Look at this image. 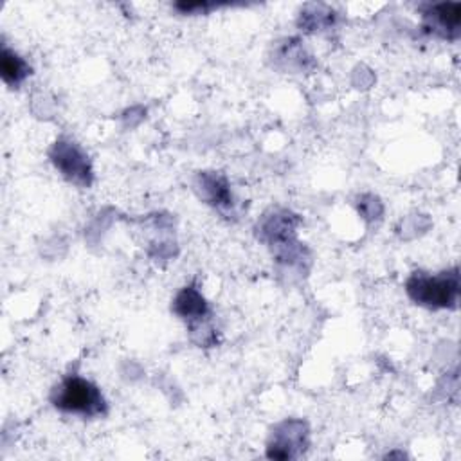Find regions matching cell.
I'll return each instance as SVG.
<instances>
[{
    "label": "cell",
    "instance_id": "4",
    "mask_svg": "<svg viewBox=\"0 0 461 461\" xmlns=\"http://www.w3.org/2000/svg\"><path fill=\"white\" fill-rule=\"evenodd\" d=\"M461 27V4L445 2L429 5L423 11V29L430 34L454 40L459 36Z\"/></svg>",
    "mask_w": 461,
    "mask_h": 461
},
{
    "label": "cell",
    "instance_id": "6",
    "mask_svg": "<svg viewBox=\"0 0 461 461\" xmlns=\"http://www.w3.org/2000/svg\"><path fill=\"white\" fill-rule=\"evenodd\" d=\"M173 312L189 322L202 321L207 315V303L202 294L193 285H189L176 294Z\"/></svg>",
    "mask_w": 461,
    "mask_h": 461
},
{
    "label": "cell",
    "instance_id": "2",
    "mask_svg": "<svg viewBox=\"0 0 461 461\" xmlns=\"http://www.w3.org/2000/svg\"><path fill=\"white\" fill-rule=\"evenodd\" d=\"M407 295L420 306L454 308L459 297V270L454 267L436 276L414 272L405 283Z\"/></svg>",
    "mask_w": 461,
    "mask_h": 461
},
{
    "label": "cell",
    "instance_id": "7",
    "mask_svg": "<svg viewBox=\"0 0 461 461\" xmlns=\"http://www.w3.org/2000/svg\"><path fill=\"white\" fill-rule=\"evenodd\" d=\"M0 74L9 86H18L31 74V67L14 50L4 47L0 56Z\"/></svg>",
    "mask_w": 461,
    "mask_h": 461
},
{
    "label": "cell",
    "instance_id": "8",
    "mask_svg": "<svg viewBox=\"0 0 461 461\" xmlns=\"http://www.w3.org/2000/svg\"><path fill=\"white\" fill-rule=\"evenodd\" d=\"M202 185L205 191H209V202L214 205H229V187L227 182L221 176L214 175H203Z\"/></svg>",
    "mask_w": 461,
    "mask_h": 461
},
{
    "label": "cell",
    "instance_id": "3",
    "mask_svg": "<svg viewBox=\"0 0 461 461\" xmlns=\"http://www.w3.org/2000/svg\"><path fill=\"white\" fill-rule=\"evenodd\" d=\"M54 167L72 184L88 187L94 180L92 162L79 144L68 139H58L49 153Z\"/></svg>",
    "mask_w": 461,
    "mask_h": 461
},
{
    "label": "cell",
    "instance_id": "1",
    "mask_svg": "<svg viewBox=\"0 0 461 461\" xmlns=\"http://www.w3.org/2000/svg\"><path fill=\"white\" fill-rule=\"evenodd\" d=\"M50 402L61 412L79 414L85 418H94L106 412V400L101 389L77 375L65 376L52 389Z\"/></svg>",
    "mask_w": 461,
    "mask_h": 461
},
{
    "label": "cell",
    "instance_id": "5",
    "mask_svg": "<svg viewBox=\"0 0 461 461\" xmlns=\"http://www.w3.org/2000/svg\"><path fill=\"white\" fill-rule=\"evenodd\" d=\"M306 429L303 421H285L279 425L268 443V457L290 459L297 457L306 448Z\"/></svg>",
    "mask_w": 461,
    "mask_h": 461
}]
</instances>
